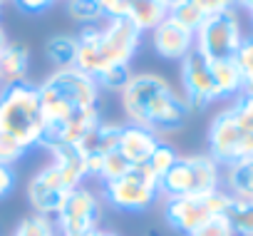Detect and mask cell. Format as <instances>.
Listing matches in <instances>:
<instances>
[{
  "instance_id": "1",
  "label": "cell",
  "mask_w": 253,
  "mask_h": 236,
  "mask_svg": "<svg viewBox=\"0 0 253 236\" xmlns=\"http://www.w3.org/2000/svg\"><path fill=\"white\" fill-rule=\"evenodd\" d=\"M119 102L129 125L144 127L154 135L179 130L191 112L186 99L154 72L132 75L126 87L119 92Z\"/></svg>"
},
{
  "instance_id": "2",
  "label": "cell",
  "mask_w": 253,
  "mask_h": 236,
  "mask_svg": "<svg viewBox=\"0 0 253 236\" xmlns=\"http://www.w3.org/2000/svg\"><path fill=\"white\" fill-rule=\"evenodd\" d=\"M142 45V30L126 18L107 20V25L82 28L77 35V62L75 67L89 77L114 67L129 65Z\"/></svg>"
},
{
  "instance_id": "3",
  "label": "cell",
  "mask_w": 253,
  "mask_h": 236,
  "mask_svg": "<svg viewBox=\"0 0 253 236\" xmlns=\"http://www.w3.org/2000/svg\"><path fill=\"white\" fill-rule=\"evenodd\" d=\"M209 157L226 167L236 159L253 157V97L236 94V102L221 109L209 125Z\"/></svg>"
},
{
  "instance_id": "4",
  "label": "cell",
  "mask_w": 253,
  "mask_h": 236,
  "mask_svg": "<svg viewBox=\"0 0 253 236\" xmlns=\"http://www.w3.org/2000/svg\"><path fill=\"white\" fill-rule=\"evenodd\" d=\"M40 109H42V125L65 120V117L92 109L99 104V87L94 77L80 72L77 67L70 70H52L40 85Z\"/></svg>"
},
{
  "instance_id": "5",
  "label": "cell",
  "mask_w": 253,
  "mask_h": 236,
  "mask_svg": "<svg viewBox=\"0 0 253 236\" xmlns=\"http://www.w3.org/2000/svg\"><path fill=\"white\" fill-rule=\"evenodd\" d=\"M0 135L15 140L28 152L40 147L42 109L38 85L28 80L0 85Z\"/></svg>"
},
{
  "instance_id": "6",
  "label": "cell",
  "mask_w": 253,
  "mask_h": 236,
  "mask_svg": "<svg viewBox=\"0 0 253 236\" xmlns=\"http://www.w3.org/2000/svg\"><path fill=\"white\" fill-rule=\"evenodd\" d=\"M159 189L167 199L211 194L221 189V164H216L209 154L179 157L174 167L159 179Z\"/></svg>"
},
{
  "instance_id": "7",
  "label": "cell",
  "mask_w": 253,
  "mask_h": 236,
  "mask_svg": "<svg viewBox=\"0 0 253 236\" xmlns=\"http://www.w3.org/2000/svg\"><path fill=\"white\" fill-rule=\"evenodd\" d=\"M159 196H162L159 177L147 164L132 167L126 174L102 184V199L112 209L129 211V214H139V211L152 209Z\"/></svg>"
},
{
  "instance_id": "8",
  "label": "cell",
  "mask_w": 253,
  "mask_h": 236,
  "mask_svg": "<svg viewBox=\"0 0 253 236\" xmlns=\"http://www.w3.org/2000/svg\"><path fill=\"white\" fill-rule=\"evenodd\" d=\"M243 28L236 10H223L216 15L204 18V23L196 28V43L194 50L204 55L206 60H233L236 50L243 43Z\"/></svg>"
},
{
  "instance_id": "9",
  "label": "cell",
  "mask_w": 253,
  "mask_h": 236,
  "mask_svg": "<svg viewBox=\"0 0 253 236\" xmlns=\"http://www.w3.org/2000/svg\"><path fill=\"white\" fill-rule=\"evenodd\" d=\"M231 196L226 189H216L211 194L201 196H171L164 201V221L181 234H191L196 226H201L206 219L216 214H226L231 206Z\"/></svg>"
},
{
  "instance_id": "10",
  "label": "cell",
  "mask_w": 253,
  "mask_h": 236,
  "mask_svg": "<svg viewBox=\"0 0 253 236\" xmlns=\"http://www.w3.org/2000/svg\"><path fill=\"white\" fill-rule=\"evenodd\" d=\"M102 219V196L89 187H77L67 194L62 209L55 214V231L57 236H87L89 231L99 229Z\"/></svg>"
},
{
  "instance_id": "11",
  "label": "cell",
  "mask_w": 253,
  "mask_h": 236,
  "mask_svg": "<svg viewBox=\"0 0 253 236\" xmlns=\"http://www.w3.org/2000/svg\"><path fill=\"white\" fill-rule=\"evenodd\" d=\"M70 191L72 189L67 187V182L62 179V174L57 172V167L52 162L40 167L30 177L28 189H25L33 214H42V216H50V219H55V214L62 209Z\"/></svg>"
},
{
  "instance_id": "12",
  "label": "cell",
  "mask_w": 253,
  "mask_h": 236,
  "mask_svg": "<svg viewBox=\"0 0 253 236\" xmlns=\"http://www.w3.org/2000/svg\"><path fill=\"white\" fill-rule=\"evenodd\" d=\"M179 75H181V87H184L181 97L186 99L189 109H206L209 104L218 102L213 77H211V62L204 55L191 50L181 60Z\"/></svg>"
},
{
  "instance_id": "13",
  "label": "cell",
  "mask_w": 253,
  "mask_h": 236,
  "mask_svg": "<svg viewBox=\"0 0 253 236\" xmlns=\"http://www.w3.org/2000/svg\"><path fill=\"white\" fill-rule=\"evenodd\" d=\"M152 43L159 57L164 60H184L196 43V33L186 25H181L179 20H174L171 15H167L154 30H152Z\"/></svg>"
},
{
  "instance_id": "14",
  "label": "cell",
  "mask_w": 253,
  "mask_h": 236,
  "mask_svg": "<svg viewBox=\"0 0 253 236\" xmlns=\"http://www.w3.org/2000/svg\"><path fill=\"white\" fill-rule=\"evenodd\" d=\"M119 132H122V125H114V122H99L97 127H92L75 147L77 152L84 157L87 162V172L89 177H97V169H99V162L102 157H107L112 149H117V140H119Z\"/></svg>"
},
{
  "instance_id": "15",
  "label": "cell",
  "mask_w": 253,
  "mask_h": 236,
  "mask_svg": "<svg viewBox=\"0 0 253 236\" xmlns=\"http://www.w3.org/2000/svg\"><path fill=\"white\" fill-rule=\"evenodd\" d=\"M157 147H159V135H154L144 127H137V125H122V132L117 140V152L132 167L147 164Z\"/></svg>"
},
{
  "instance_id": "16",
  "label": "cell",
  "mask_w": 253,
  "mask_h": 236,
  "mask_svg": "<svg viewBox=\"0 0 253 236\" xmlns=\"http://www.w3.org/2000/svg\"><path fill=\"white\" fill-rule=\"evenodd\" d=\"M221 182L226 184V191L231 199L253 204V157H243L226 164Z\"/></svg>"
},
{
  "instance_id": "17",
  "label": "cell",
  "mask_w": 253,
  "mask_h": 236,
  "mask_svg": "<svg viewBox=\"0 0 253 236\" xmlns=\"http://www.w3.org/2000/svg\"><path fill=\"white\" fill-rule=\"evenodd\" d=\"M50 154H52V164L57 167V172L62 174V179L67 182L70 189H77V187L84 184V179L89 177V172H87L84 157L77 152L75 144H70V147H55V149H50Z\"/></svg>"
},
{
  "instance_id": "18",
  "label": "cell",
  "mask_w": 253,
  "mask_h": 236,
  "mask_svg": "<svg viewBox=\"0 0 253 236\" xmlns=\"http://www.w3.org/2000/svg\"><path fill=\"white\" fill-rule=\"evenodd\" d=\"M30 70V50L23 43H8L0 50V85L23 82Z\"/></svg>"
},
{
  "instance_id": "19",
  "label": "cell",
  "mask_w": 253,
  "mask_h": 236,
  "mask_svg": "<svg viewBox=\"0 0 253 236\" xmlns=\"http://www.w3.org/2000/svg\"><path fill=\"white\" fill-rule=\"evenodd\" d=\"M211 77H213V87H216L218 99L236 97L243 90V75H241V70L233 60H213L211 62Z\"/></svg>"
},
{
  "instance_id": "20",
  "label": "cell",
  "mask_w": 253,
  "mask_h": 236,
  "mask_svg": "<svg viewBox=\"0 0 253 236\" xmlns=\"http://www.w3.org/2000/svg\"><path fill=\"white\" fill-rule=\"evenodd\" d=\"M169 13L157 3V0H126L124 5V18L132 25H137L142 33L144 30H154Z\"/></svg>"
},
{
  "instance_id": "21",
  "label": "cell",
  "mask_w": 253,
  "mask_h": 236,
  "mask_svg": "<svg viewBox=\"0 0 253 236\" xmlns=\"http://www.w3.org/2000/svg\"><path fill=\"white\" fill-rule=\"evenodd\" d=\"M45 55L55 70H70L77 62V35H52L45 43Z\"/></svg>"
},
{
  "instance_id": "22",
  "label": "cell",
  "mask_w": 253,
  "mask_h": 236,
  "mask_svg": "<svg viewBox=\"0 0 253 236\" xmlns=\"http://www.w3.org/2000/svg\"><path fill=\"white\" fill-rule=\"evenodd\" d=\"M67 15L82 28H97L104 20V13L97 0H65Z\"/></svg>"
},
{
  "instance_id": "23",
  "label": "cell",
  "mask_w": 253,
  "mask_h": 236,
  "mask_svg": "<svg viewBox=\"0 0 253 236\" xmlns=\"http://www.w3.org/2000/svg\"><path fill=\"white\" fill-rule=\"evenodd\" d=\"M233 236H253V204L248 201H231L228 211H226Z\"/></svg>"
},
{
  "instance_id": "24",
  "label": "cell",
  "mask_w": 253,
  "mask_h": 236,
  "mask_svg": "<svg viewBox=\"0 0 253 236\" xmlns=\"http://www.w3.org/2000/svg\"><path fill=\"white\" fill-rule=\"evenodd\" d=\"M13 236H57L55 221L42 214H28L18 221Z\"/></svg>"
},
{
  "instance_id": "25",
  "label": "cell",
  "mask_w": 253,
  "mask_h": 236,
  "mask_svg": "<svg viewBox=\"0 0 253 236\" xmlns=\"http://www.w3.org/2000/svg\"><path fill=\"white\" fill-rule=\"evenodd\" d=\"M132 75H134V72L129 70V65H114V67H109V70L99 72V75L94 77V82H97L99 92H102V90L122 92V90L126 87V82L132 80Z\"/></svg>"
},
{
  "instance_id": "26",
  "label": "cell",
  "mask_w": 253,
  "mask_h": 236,
  "mask_svg": "<svg viewBox=\"0 0 253 236\" xmlns=\"http://www.w3.org/2000/svg\"><path fill=\"white\" fill-rule=\"evenodd\" d=\"M132 169V164L126 162L117 149H112L107 157H102V162H99V169H97V179L104 184V182H112V179H117V177H122V174H126Z\"/></svg>"
},
{
  "instance_id": "27",
  "label": "cell",
  "mask_w": 253,
  "mask_h": 236,
  "mask_svg": "<svg viewBox=\"0 0 253 236\" xmlns=\"http://www.w3.org/2000/svg\"><path fill=\"white\" fill-rule=\"evenodd\" d=\"M179 159V154L174 152V147H169V144H164V142H159V147L152 152V157H149V162H147V167L162 179L171 167H174V162Z\"/></svg>"
},
{
  "instance_id": "28",
  "label": "cell",
  "mask_w": 253,
  "mask_h": 236,
  "mask_svg": "<svg viewBox=\"0 0 253 236\" xmlns=\"http://www.w3.org/2000/svg\"><path fill=\"white\" fill-rule=\"evenodd\" d=\"M169 15H171L174 20H179L181 25L191 28L194 33H196V28H199V25L204 23V18H206V15H204V13L196 8L194 0H181V3H179V5H176V8L169 13Z\"/></svg>"
},
{
  "instance_id": "29",
  "label": "cell",
  "mask_w": 253,
  "mask_h": 236,
  "mask_svg": "<svg viewBox=\"0 0 253 236\" xmlns=\"http://www.w3.org/2000/svg\"><path fill=\"white\" fill-rule=\"evenodd\" d=\"M189 236H233L231 221L226 214H216L211 219H206L201 226H196Z\"/></svg>"
},
{
  "instance_id": "30",
  "label": "cell",
  "mask_w": 253,
  "mask_h": 236,
  "mask_svg": "<svg viewBox=\"0 0 253 236\" xmlns=\"http://www.w3.org/2000/svg\"><path fill=\"white\" fill-rule=\"evenodd\" d=\"M233 62L238 65V70L243 75V82L246 80H253V35H246L243 38L241 47L233 55Z\"/></svg>"
},
{
  "instance_id": "31",
  "label": "cell",
  "mask_w": 253,
  "mask_h": 236,
  "mask_svg": "<svg viewBox=\"0 0 253 236\" xmlns=\"http://www.w3.org/2000/svg\"><path fill=\"white\" fill-rule=\"evenodd\" d=\"M28 154L25 147H20L15 140L5 137V135H0V164H5V167H15L18 162H23Z\"/></svg>"
},
{
  "instance_id": "32",
  "label": "cell",
  "mask_w": 253,
  "mask_h": 236,
  "mask_svg": "<svg viewBox=\"0 0 253 236\" xmlns=\"http://www.w3.org/2000/svg\"><path fill=\"white\" fill-rule=\"evenodd\" d=\"M194 3L209 18V15H216V13H223V10H236L238 0H194Z\"/></svg>"
},
{
  "instance_id": "33",
  "label": "cell",
  "mask_w": 253,
  "mask_h": 236,
  "mask_svg": "<svg viewBox=\"0 0 253 236\" xmlns=\"http://www.w3.org/2000/svg\"><path fill=\"white\" fill-rule=\"evenodd\" d=\"M15 184H18L15 169H13V167H5V164H0V201L13 194Z\"/></svg>"
},
{
  "instance_id": "34",
  "label": "cell",
  "mask_w": 253,
  "mask_h": 236,
  "mask_svg": "<svg viewBox=\"0 0 253 236\" xmlns=\"http://www.w3.org/2000/svg\"><path fill=\"white\" fill-rule=\"evenodd\" d=\"M13 3H15L23 13H42V10L52 8L57 0H13Z\"/></svg>"
},
{
  "instance_id": "35",
  "label": "cell",
  "mask_w": 253,
  "mask_h": 236,
  "mask_svg": "<svg viewBox=\"0 0 253 236\" xmlns=\"http://www.w3.org/2000/svg\"><path fill=\"white\" fill-rule=\"evenodd\" d=\"M157 3H159V5H162L167 13H171V10H174L179 3H181V0H157Z\"/></svg>"
},
{
  "instance_id": "36",
  "label": "cell",
  "mask_w": 253,
  "mask_h": 236,
  "mask_svg": "<svg viewBox=\"0 0 253 236\" xmlns=\"http://www.w3.org/2000/svg\"><path fill=\"white\" fill-rule=\"evenodd\" d=\"M87 236H117L114 231H107V229H94V231H89Z\"/></svg>"
},
{
  "instance_id": "37",
  "label": "cell",
  "mask_w": 253,
  "mask_h": 236,
  "mask_svg": "<svg viewBox=\"0 0 253 236\" xmlns=\"http://www.w3.org/2000/svg\"><path fill=\"white\" fill-rule=\"evenodd\" d=\"M241 92H243V94H251V97H253V80H246V82H243V90H241Z\"/></svg>"
},
{
  "instance_id": "38",
  "label": "cell",
  "mask_w": 253,
  "mask_h": 236,
  "mask_svg": "<svg viewBox=\"0 0 253 236\" xmlns=\"http://www.w3.org/2000/svg\"><path fill=\"white\" fill-rule=\"evenodd\" d=\"M238 5H241L243 10H248V13H253V0H238Z\"/></svg>"
},
{
  "instance_id": "39",
  "label": "cell",
  "mask_w": 253,
  "mask_h": 236,
  "mask_svg": "<svg viewBox=\"0 0 253 236\" xmlns=\"http://www.w3.org/2000/svg\"><path fill=\"white\" fill-rule=\"evenodd\" d=\"M8 43H10V40H8V35H5V30H3V28H0V50H3V47H5Z\"/></svg>"
},
{
  "instance_id": "40",
  "label": "cell",
  "mask_w": 253,
  "mask_h": 236,
  "mask_svg": "<svg viewBox=\"0 0 253 236\" xmlns=\"http://www.w3.org/2000/svg\"><path fill=\"white\" fill-rule=\"evenodd\" d=\"M5 3H10V0H0V5H5Z\"/></svg>"
},
{
  "instance_id": "41",
  "label": "cell",
  "mask_w": 253,
  "mask_h": 236,
  "mask_svg": "<svg viewBox=\"0 0 253 236\" xmlns=\"http://www.w3.org/2000/svg\"><path fill=\"white\" fill-rule=\"evenodd\" d=\"M0 13H3V5H0Z\"/></svg>"
}]
</instances>
